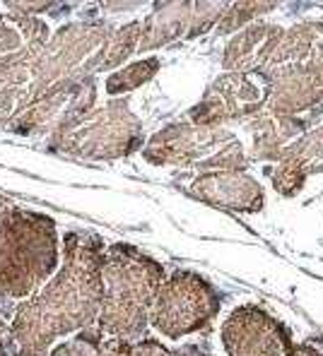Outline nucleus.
I'll use <instances>...</instances> for the list:
<instances>
[{
    "label": "nucleus",
    "instance_id": "9b49d317",
    "mask_svg": "<svg viewBox=\"0 0 323 356\" xmlns=\"http://www.w3.org/2000/svg\"><path fill=\"white\" fill-rule=\"evenodd\" d=\"M194 5H181V3H174V5H162L159 10L164 13H155L150 15L148 24L143 29V36H140V49H155L159 44H166V41L176 39L181 36V31L189 29L191 34H198V31L205 29V24H200V15H207V13H189Z\"/></svg>",
    "mask_w": 323,
    "mask_h": 356
},
{
    "label": "nucleus",
    "instance_id": "dca6fc26",
    "mask_svg": "<svg viewBox=\"0 0 323 356\" xmlns=\"http://www.w3.org/2000/svg\"><path fill=\"white\" fill-rule=\"evenodd\" d=\"M17 303L13 298H0V356H10V330Z\"/></svg>",
    "mask_w": 323,
    "mask_h": 356
},
{
    "label": "nucleus",
    "instance_id": "2eb2a0df",
    "mask_svg": "<svg viewBox=\"0 0 323 356\" xmlns=\"http://www.w3.org/2000/svg\"><path fill=\"white\" fill-rule=\"evenodd\" d=\"M140 29H143V27H140L138 22H130L123 29H118L116 34L111 36L109 51H104V54H107V58L102 60V67H113V65H118L121 60H126L128 56L133 54L135 41H138V36H140Z\"/></svg>",
    "mask_w": 323,
    "mask_h": 356
},
{
    "label": "nucleus",
    "instance_id": "6ab92c4d",
    "mask_svg": "<svg viewBox=\"0 0 323 356\" xmlns=\"http://www.w3.org/2000/svg\"><path fill=\"white\" fill-rule=\"evenodd\" d=\"M285 347H287V356H323L321 352H316V349L311 347H304V344H299V347H294V344L290 342L287 337H285Z\"/></svg>",
    "mask_w": 323,
    "mask_h": 356
},
{
    "label": "nucleus",
    "instance_id": "9d476101",
    "mask_svg": "<svg viewBox=\"0 0 323 356\" xmlns=\"http://www.w3.org/2000/svg\"><path fill=\"white\" fill-rule=\"evenodd\" d=\"M311 171H323V130L306 135L301 143L285 147L280 154V169L275 171V188L292 195L301 188Z\"/></svg>",
    "mask_w": 323,
    "mask_h": 356
},
{
    "label": "nucleus",
    "instance_id": "4468645a",
    "mask_svg": "<svg viewBox=\"0 0 323 356\" xmlns=\"http://www.w3.org/2000/svg\"><path fill=\"white\" fill-rule=\"evenodd\" d=\"M102 339H104L102 330L97 325H92V327L80 330V332L72 339H68V342H61V344H56V347H51L49 352L41 356H97Z\"/></svg>",
    "mask_w": 323,
    "mask_h": 356
},
{
    "label": "nucleus",
    "instance_id": "39448f33",
    "mask_svg": "<svg viewBox=\"0 0 323 356\" xmlns=\"http://www.w3.org/2000/svg\"><path fill=\"white\" fill-rule=\"evenodd\" d=\"M145 159L152 164L196 166L207 171H239L246 159L242 145L220 128H189V125H169L166 130L150 140Z\"/></svg>",
    "mask_w": 323,
    "mask_h": 356
},
{
    "label": "nucleus",
    "instance_id": "a211bd4d",
    "mask_svg": "<svg viewBox=\"0 0 323 356\" xmlns=\"http://www.w3.org/2000/svg\"><path fill=\"white\" fill-rule=\"evenodd\" d=\"M130 349H133V344L126 342V339L109 337V339H102L97 356H130Z\"/></svg>",
    "mask_w": 323,
    "mask_h": 356
},
{
    "label": "nucleus",
    "instance_id": "6e6552de",
    "mask_svg": "<svg viewBox=\"0 0 323 356\" xmlns=\"http://www.w3.org/2000/svg\"><path fill=\"white\" fill-rule=\"evenodd\" d=\"M189 193L212 207L258 212L263 207V191L258 181L242 171H207L189 186Z\"/></svg>",
    "mask_w": 323,
    "mask_h": 356
},
{
    "label": "nucleus",
    "instance_id": "7ed1b4c3",
    "mask_svg": "<svg viewBox=\"0 0 323 356\" xmlns=\"http://www.w3.org/2000/svg\"><path fill=\"white\" fill-rule=\"evenodd\" d=\"M56 222L0 195V298H29L58 270Z\"/></svg>",
    "mask_w": 323,
    "mask_h": 356
},
{
    "label": "nucleus",
    "instance_id": "f3484780",
    "mask_svg": "<svg viewBox=\"0 0 323 356\" xmlns=\"http://www.w3.org/2000/svg\"><path fill=\"white\" fill-rule=\"evenodd\" d=\"M130 356H179V354L169 352V349H166L162 342H157V339L145 337V339H140V342L133 344V349H130Z\"/></svg>",
    "mask_w": 323,
    "mask_h": 356
},
{
    "label": "nucleus",
    "instance_id": "f8f14e48",
    "mask_svg": "<svg viewBox=\"0 0 323 356\" xmlns=\"http://www.w3.org/2000/svg\"><path fill=\"white\" fill-rule=\"evenodd\" d=\"M275 27H249L246 31L237 36L232 44L227 46V54H225V70H246L249 65H256L258 54L263 51V46L273 39Z\"/></svg>",
    "mask_w": 323,
    "mask_h": 356
},
{
    "label": "nucleus",
    "instance_id": "1a4fd4ad",
    "mask_svg": "<svg viewBox=\"0 0 323 356\" xmlns=\"http://www.w3.org/2000/svg\"><path fill=\"white\" fill-rule=\"evenodd\" d=\"M256 99L258 92L246 80V75L234 72V75L222 77L210 87L205 99L191 111V118L200 128H212V125L222 123V120L239 118L244 113L256 111Z\"/></svg>",
    "mask_w": 323,
    "mask_h": 356
},
{
    "label": "nucleus",
    "instance_id": "aec40b11",
    "mask_svg": "<svg viewBox=\"0 0 323 356\" xmlns=\"http://www.w3.org/2000/svg\"><path fill=\"white\" fill-rule=\"evenodd\" d=\"M179 356H210V354H205V352H200L198 347H184L181 352H176Z\"/></svg>",
    "mask_w": 323,
    "mask_h": 356
},
{
    "label": "nucleus",
    "instance_id": "423d86ee",
    "mask_svg": "<svg viewBox=\"0 0 323 356\" xmlns=\"http://www.w3.org/2000/svg\"><path fill=\"white\" fill-rule=\"evenodd\" d=\"M140 143V128L126 102L109 104L97 111L87 125L70 128L63 138H58L54 149H63L70 154L92 156V159H116L130 154Z\"/></svg>",
    "mask_w": 323,
    "mask_h": 356
},
{
    "label": "nucleus",
    "instance_id": "20e7f679",
    "mask_svg": "<svg viewBox=\"0 0 323 356\" xmlns=\"http://www.w3.org/2000/svg\"><path fill=\"white\" fill-rule=\"evenodd\" d=\"M222 308V296L205 277L176 270L155 296L150 325L166 339H181L207 327Z\"/></svg>",
    "mask_w": 323,
    "mask_h": 356
},
{
    "label": "nucleus",
    "instance_id": "0eeeda50",
    "mask_svg": "<svg viewBox=\"0 0 323 356\" xmlns=\"http://www.w3.org/2000/svg\"><path fill=\"white\" fill-rule=\"evenodd\" d=\"M283 330L258 306H239L222 325V347L229 356H283Z\"/></svg>",
    "mask_w": 323,
    "mask_h": 356
},
{
    "label": "nucleus",
    "instance_id": "f03ea898",
    "mask_svg": "<svg viewBox=\"0 0 323 356\" xmlns=\"http://www.w3.org/2000/svg\"><path fill=\"white\" fill-rule=\"evenodd\" d=\"M164 280V265L135 245H109L102 267V311L97 318L102 334L130 344L148 337L150 311Z\"/></svg>",
    "mask_w": 323,
    "mask_h": 356
},
{
    "label": "nucleus",
    "instance_id": "f257e3e1",
    "mask_svg": "<svg viewBox=\"0 0 323 356\" xmlns=\"http://www.w3.org/2000/svg\"><path fill=\"white\" fill-rule=\"evenodd\" d=\"M104 241L92 232H68L63 263L41 289L15 308L10 356H41L56 339L97 325L102 311Z\"/></svg>",
    "mask_w": 323,
    "mask_h": 356
},
{
    "label": "nucleus",
    "instance_id": "ddd939ff",
    "mask_svg": "<svg viewBox=\"0 0 323 356\" xmlns=\"http://www.w3.org/2000/svg\"><path fill=\"white\" fill-rule=\"evenodd\" d=\"M157 67H159L157 58H148V60H140V63H135V65L126 67V70L113 72L107 80V94H121V92H130V89L140 87L143 82H148L150 77L157 72Z\"/></svg>",
    "mask_w": 323,
    "mask_h": 356
}]
</instances>
